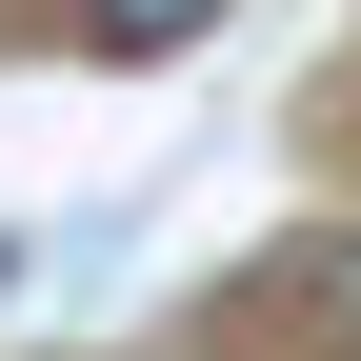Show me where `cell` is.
<instances>
[{
	"instance_id": "obj_1",
	"label": "cell",
	"mask_w": 361,
	"mask_h": 361,
	"mask_svg": "<svg viewBox=\"0 0 361 361\" xmlns=\"http://www.w3.org/2000/svg\"><path fill=\"white\" fill-rule=\"evenodd\" d=\"M80 40L101 61H180V40H221V0H80Z\"/></svg>"
},
{
	"instance_id": "obj_2",
	"label": "cell",
	"mask_w": 361,
	"mask_h": 361,
	"mask_svg": "<svg viewBox=\"0 0 361 361\" xmlns=\"http://www.w3.org/2000/svg\"><path fill=\"white\" fill-rule=\"evenodd\" d=\"M281 322H322V341L361 361V241H301V261H281Z\"/></svg>"
}]
</instances>
